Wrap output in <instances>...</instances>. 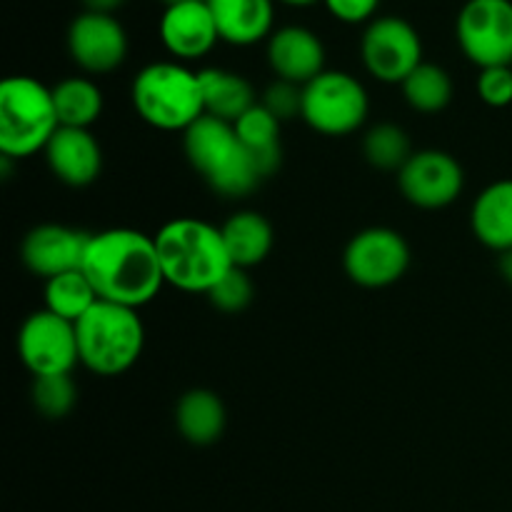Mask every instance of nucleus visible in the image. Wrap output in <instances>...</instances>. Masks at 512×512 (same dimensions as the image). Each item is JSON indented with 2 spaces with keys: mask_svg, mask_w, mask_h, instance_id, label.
<instances>
[{
  "mask_svg": "<svg viewBox=\"0 0 512 512\" xmlns=\"http://www.w3.org/2000/svg\"><path fill=\"white\" fill-rule=\"evenodd\" d=\"M83 270L100 300L143 308L165 285L153 235L135 228H108L90 233Z\"/></svg>",
  "mask_w": 512,
  "mask_h": 512,
  "instance_id": "obj_1",
  "label": "nucleus"
},
{
  "mask_svg": "<svg viewBox=\"0 0 512 512\" xmlns=\"http://www.w3.org/2000/svg\"><path fill=\"white\" fill-rule=\"evenodd\" d=\"M165 285L205 293L233 268L220 228L200 218H173L153 235Z\"/></svg>",
  "mask_w": 512,
  "mask_h": 512,
  "instance_id": "obj_2",
  "label": "nucleus"
},
{
  "mask_svg": "<svg viewBox=\"0 0 512 512\" xmlns=\"http://www.w3.org/2000/svg\"><path fill=\"white\" fill-rule=\"evenodd\" d=\"M130 103L145 125L163 133H185L205 115L198 70L178 60L140 68L130 83Z\"/></svg>",
  "mask_w": 512,
  "mask_h": 512,
  "instance_id": "obj_3",
  "label": "nucleus"
},
{
  "mask_svg": "<svg viewBox=\"0 0 512 512\" xmlns=\"http://www.w3.org/2000/svg\"><path fill=\"white\" fill-rule=\"evenodd\" d=\"M183 150L190 168L223 198H245L265 180L235 135L233 123L213 115H203L185 130Z\"/></svg>",
  "mask_w": 512,
  "mask_h": 512,
  "instance_id": "obj_4",
  "label": "nucleus"
},
{
  "mask_svg": "<svg viewBox=\"0 0 512 512\" xmlns=\"http://www.w3.org/2000/svg\"><path fill=\"white\" fill-rule=\"evenodd\" d=\"M80 365L100 378H118L140 360L145 325L138 310L98 300L75 323Z\"/></svg>",
  "mask_w": 512,
  "mask_h": 512,
  "instance_id": "obj_5",
  "label": "nucleus"
},
{
  "mask_svg": "<svg viewBox=\"0 0 512 512\" xmlns=\"http://www.w3.org/2000/svg\"><path fill=\"white\" fill-rule=\"evenodd\" d=\"M58 128L53 88L30 75H10L0 83V155L30 158L45 150Z\"/></svg>",
  "mask_w": 512,
  "mask_h": 512,
  "instance_id": "obj_6",
  "label": "nucleus"
},
{
  "mask_svg": "<svg viewBox=\"0 0 512 512\" xmlns=\"http://www.w3.org/2000/svg\"><path fill=\"white\" fill-rule=\"evenodd\" d=\"M370 98L360 78L345 70H323L303 85V123L328 138H343L368 120Z\"/></svg>",
  "mask_w": 512,
  "mask_h": 512,
  "instance_id": "obj_7",
  "label": "nucleus"
},
{
  "mask_svg": "<svg viewBox=\"0 0 512 512\" xmlns=\"http://www.w3.org/2000/svg\"><path fill=\"white\" fill-rule=\"evenodd\" d=\"M360 60L380 83L403 85V80L423 63V38L410 20L400 15H380L365 25Z\"/></svg>",
  "mask_w": 512,
  "mask_h": 512,
  "instance_id": "obj_8",
  "label": "nucleus"
},
{
  "mask_svg": "<svg viewBox=\"0 0 512 512\" xmlns=\"http://www.w3.org/2000/svg\"><path fill=\"white\" fill-rule=\"evenodd\" d=\"M345 275L368 290L390 288L410 268V245L403 233L373 225L348 240L343 253Z\"/></svg>",
  "mask_w": 512,
  "mask_h": 512,
  "instance_id": "obj_9",
  "label": "nucleus"
},
{
  "mask_svg": "<svg viewBox=\"0 0 512 512\" xmlns=\"http://www.w3.org/2000/svg\"><path fill=\"white\" fill-rule=\"evenodd\" d=\"M455 38L473 65H512V0H468L455 20Z\"/></svg>",
  "mask_w": 512,
  "mask_h": 512,
  "instance_id": "obj_10",
  "label": "nucleus"
},
{
  "mask_svg": "<svg viewBox=\"0 0 512 512\" xmlns=\"http://www.w3.org/2000/svg\"><path fill=\"white\" fill-rule=\"evenodd\" d=\"M18 355L33 378L70 375L80 363L75 323L45 308L35 310L18 330Z\"/></svg>",
  "mask_w": 512,
  "mask_h": 512,
  "instance_id": "obj_11",
  "label": "nucleus"
},
{
  "mask_svg": "<svg viewBox=\"0 0 512 512\" xmlns=\"http://www.w3.org/2000/svg\"><path fill=\"white\" fill-rule=\"evenodd\" d=\"M398 188L415 208L443 210L463 193L465 170L460 160L445 150H415L398 170Z\"/></svg>",
  "mask_w": 512,
  "mask_h": 512,
  "instance_id": "obj_12",
  "label": "nucleus"
},
{
  "mask_svg": "<svg viewBox=\"0 0 512 512\" xmlns=\"http://www.w3.org/2000/svg\"><path fill=\"white\" fill-rule=\"evenodd\" d=\"M128 33L115 15H75L68 28V53L85 75H108L128 58Z\"/></svg>",
  "mask_w": 512,
  "mask_h": 512,
  "instance_id": "obj_13",
  "label": "nucleus"
},
{
  "mask_svg": "<svg viewBox=\"0 0 512 512\" xmlns=\"http://www.w3.org/2000/svg\"><path fill=\"white\" fill-rule=\"evenodd\" d=\"M90 233L70 225L43 223L28 230L20 243V260L38 278L50 280L83 268Z\"/></svg>",
  "mask_w": 512,
  "mask_h": 512,
  "instance_id": "obj_14",
  "label": "nucleus"
},
{
  "mask_svg": "<svg viewBox=\"0 0 512 512\" xmlns=\"http://www.w3.org/2000/svg\"><path fill=\"white\" fill-rule=\"evenodd\" d=\"M158 35L163 48L178 63L205 58L220 40L213 8L205 0L168 5L160 15Z\"/></svg>",
  "mask_w": 512,
  "mask_h": 512,
  "instance_id": "obj_15",
  "label": "nucleus"
},
{
  "mask_svg": "<svg viewBox=\"0 0 512 512\" xmlns=\"http://www.w3.org/2000/svg\"><path fill=\"white\" fill-rule=\"evenodd\" d=\"M268 65L278 80L308 85L325 68V45L318 33L305 25H283L268 38Z\"/></svg>",
  "mask_w": 512,
  "mask_h": 512,
  "instance_id": "obj_16",
  "label": "nucleus"
},
{
  "mask_svg": "<svg viewBox=\"0 0 512 512\" xmlns=\"http://www.w3.org/2000/svg\"><path fill=\"white\" fill-rule=\"evenodd\" d=\"M43 153L50 173L68 188H88L103 173V148L88 128L60 125Z\"/></svg>",
  "mask_w": 512,
  "mask_h": 512,
  "instance_id": "obj_17",
  "label": "nucleus"
},
{
  "mask_svg": "<svg viewBox=\"0 0 512 512\" xmlns=\"http://www.w3.org/2000/svg\"><path fill=\"white\" fill-rule=\"evenodd\" d=\"M220 40L250 48L275 33V0H213L210 3Z\"/></svg>",
  "mask_w": 512,
  "mask_h": 512,
  "instance_id": "obj_18",
  "label": "nucleus"
},
{
  "mask_svg": "<svg viewBox=\"0 0 512 512\" xmlns=\"http://www.w3.org/2000/svg\"><path fill=\"white\" fill-rule=\"evenodd\" d=\"M470 230L495 253L512 250V178L495 180L473 200Z\"/></svg>",
  "mask_w": 512,
  "mask_h": 512,
  "instance_id": "obj_19",
  "label": "nucleus"
},
{
  "mask_svg": "<svg viewBox=\"0 0 512 512\" xmlns=\"http://www.w3.org/2000/svg\"><path fill=\"white\" fill-rule=\"evenodd\" d=\"M225 423H228V413H225L223 398L208 388L188 390L180 395L175 405V428L183 435V440L198 448L218 443L225 433Z\"/></svg>",
  "mask_w": 512,
  "mask_h": 512,
  "instance_id": "obj_20",
  "label": "nucleus"
},
{
  "mask_svg": "<svg viewBox=\"0 0 512 512\" xmlns=\"http://www.w3.org/2000/svg\"><path fill=\"white\" fill-rule=\"evenodd\" d=\"M220 233H223L225 250H228L233 268H255L273 250V225L258 210L233 213L220 225Z\"/></svg>",
  "mask_w": 512,
  "mask_h": 512,
  "instance_id": "obj_21",
  "label": "nucleus"
},
{
  "mask_svg": "<svg viewBox=\"0 0 512 512\" xmlns=\"http://www.w3.org/2000/svg\"><path fill=\"white\" fill-rule=\"evenodd\" d=\"M233 128L238 140L243 143V148L253 158L258 173L263 178H270V175L278 173L280 163H283V143H280V128H283V123L275 115H270L260 105V100L243 118L235 120Z\"/></svg>",
  "mask_w": 512,
  "mask_h": 512,
  "instance_id": "obj_22",
  "label": "nucleus"
},
{
  "mask_svg": "<svg viewBox=\"0 0 512 512\" xmlns=\"http://www.w3.org/2000/svg\"><path fill=\"white\" fill-rule=\"evenodd\" d=\"M198 75L200 88H203L205 115H213L225 123H235L253 105H258L253 85L240 73L225 68H203L198 70Z\"/></svg>",
  "mask_w": 512,
  "mask_h": 512,
  "instance_id": "obj_23",
  "label": "nucleus"
},
{
  "mask_svg": "<svg viewBox=\"0 0 512 512\" xmlns=\"http://www.w3.org/2000/svg\"><path fill=\"white\" fill-rule=\"evenodd\" d=\"M55 110L63 128H88L103 115L105 98L100 85L85 75L63 78L53 85Z\"/></svg>",
  "mask_w": 512,
  "mask_h": 512,
  "instance_id": "obj_24",
  "label": "nucleus"
},
{
  "mask_svg": "<svg viewBox=\"0 0 512 512\" xmlns=\"http://www.w3.org/2000/svg\"><path fill=\"white\" fill-rule=\"evenodd\" d=\"M403 95L405 103L413 110L425 115L440 113L450 105L453 100V78H450L448 70L438 63H423L403 80Z\"/></svg>",
  "mask_w": 512,
  "mask_h": 512,
  "instance_id": "obj_25",
  "label": "nucleus"
},
{
  "mask_svg": "<svg viewBox=\"0 0 512 512\" xmlns=\"http://www.w3.org/2000/svg\"><path fill=\"white\" fill-rule=\"evenodd\" d=\"M43 295L45 310L55 313L58 318L70 320V323H78L100 300L83 270H70V273L58 275V278L45 280Z\"/></svg>",
  "mask_w": 512,
  "mask_h": 512,
  "instance_id": "obj_26",
  "label": "nucleus"
},
{
  "mask_svg": "<svg viewBox=\"0 0 512 512\" xmlns=\"http://www.w3.org/2000/svg\"><path fill=\"white\" fill-rule=\"evenodd\" d=\"M413 153L415 150L410 148L408 133L395 123L373 125L363 138L365 160L385 173H398Z\"/></svg>",
  "mask_w": 512,
  "mask_h": 512,
  "instance_id": "obj_27",
  "label": "nucleus"
},
{
  "mask_svg": "<svg viewBox=\"0 0 512 512\" xmlns=\"http://www.w3.org/2000/svg\"><path fill=\"white\" fill-rule=\"evenodd\" d=\"M30 400L33 408L48 420H63L78 405V385L70 375H45V378H33L30 388Z\"/></svg>",
  "mask_w": 512,
  "mask_h": 512,
  "instance_id": "obj_28",
  "label": "nucleus"
},
{
  "mask_svg": "<svg viewBox=\"0 0 512 512\" xmlns=\"http://www.w3.org/2000/svg\"><path fill=\"white\" fill-rule=\"evenodd\" d=\"M255 298V285L250 280L248 270L243 268H230L228 275H225L220 283L213 285V290L208 293L210 305L215 310L225 315H235V313H243Z\"/></svg>",
  "mask_w": 512,
  "mask_h": 512,
  "instance_id": "obj_29",
  "label": "nucleus"
},
{
  "mask_svg": "<svg viewBox=\"0 0 512 512\" xmlns=\"http://www.w3.org/2000/svg\"><path fill=\"white\" fill-rule=\"evenodd\" d=\"M260 105H263L270 115H275L280 123L300 118V113H303V85L275 78L273 83L265 88Z\"/></svg>",
  "mask_w": 512,
  "mask_h": 512,
  "instance_id": "obj_30",
  "label": "nucleus"
},
{
  "mask_svg": "<svg viewBox=\"0 0 512 512\" xmlns=\"http://www.w3.org/2000/svg\"><path fill=\"white\" fill-rule=\"evenodd\" d=\"M480 100L490 108H508L512 103V65H495V68H483L478 75Z\"/></svg>",
  "mask_w": 512,
  "mask_h": 512,
  "instance_id": "obj_31",
  "label": "nucleus"
},
{
  "mask_svg": "<svg viewBox=\"0 0 512 512\" xmlns=\"http://www.w3.org/2000/svg\"><path fill=\"white\" fill-rule=\"evenodd\" d=\"M323 5L338 23L368 25L375 20L380 0H323Z\"/></svg>",
  "mask_w": 512,
  "mask_h": 512,
  "instance_id": "obj_32",
  "label": "nucleus"
},
{
  "mask_svg": "<svg viewBox=\"0 0 512 512\" xmlns=\"http://www.w3.org/2000/svg\"><path fill=\"white\" fill-rule=\"evenodd\" d=\"M85 10L90 13H105V15H115L120 8L125 5V0H83Z\"/></svg>",
  "mask_w": 512,
  "mask_h": 512,
  "instance_id": "obj_33",
  "label": "nucleus"
},
{
  "mask_svg": "<svg viewBox=\"0 0 512 512\" xmlns=\"http://www.w3.org/2000/svg\"><path fill=\"white\" fill-rule=\"evenodd\" d=\"M500 275L505 278V283L512 285V250H505V253H500Z\"/></svg>",
  "mask_w": 512,
  "mask_h": 512,
  "instance_id": "obj_34",
  "label": "nucleus"
},
{
  "mask_svg": "<svg viewBox=\"0 0 512 512\" xmlns=\"http://www.w3.org/2000/svg\"><path fill=\"white\" fill-rule=\"evenodd\" d=\"M283 5H290V8H308V5L320 3V0H280Z\"/></svg>",
  "mask_w": 512,
  "mask_h": 512,
  "instance_id": "obj_35",
  "label": "nucleus"
},
{
  "mask_svg": "<svg viewBox=\"0 0 512 512\" xmlns=\"http://www.w3.org/2000/svg\"><path fill=\"white\" fill-rule=\"evenodd\" d=\"M165 3V8H168V5H178V3H188V0H163Z\"/></svg>",
  "mask_w": 512,
  "mask_h": 512,
  "instance_id": "obj_36",
  "label": "nucleus"
},
{
  "mask_svg": "<svg viewBox=\"0 0 512 512\" xmlns=\"http://www.w3.org/2000/svg\"><path fill=\"white\" fill-rule=\"evenodd\" d=\"M205 3H213V0H205Z\"/></svg>",
  "mask_w": 512,
  "mask_h": 512,
  "instance_id": "obj_37",
  "label": "nucleus"
}]
</instances>
